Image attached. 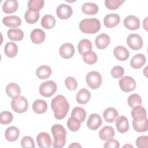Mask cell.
Returning a JSON list of instances; mask_svg holds the SVG:
<instances>
[{"mask_svg": "<svg viewBox=\"0 0 148 148\" xmlns=\"http://www.w3.org/2000/svg\"><path fill=\"white\" fill-rule=\"evenodd\" d=\"M51 107L54 117L57 120H61L66 116L70 106L64 96L58 95L51 100Z\"/></svg>", "mask_w": 148, "mask_h": 148, "instance_id": "obj_1", "label": "cell"}, {"mask_svg": "<svg viewBox=\"0 0 148 148\" xmlns=\"http://www.w3.org/2000/svg\"><path fill=\"white\" fill-rule=\"evenodd\" d=\"M51 132L54 138L53 146L54 148H62L66 143V131L61 124H56L51 127Z\"/></svg>", "mask_w": 148, "mask_h": 148, "instance_id": "obj_2", "label": "cell"}, {"mask_svg": "<svg viewBox=\"0 0 148 148\" xmlns=\"http://www.w3.org/2000/svg\"><path fill=\"white\" fill-rule=\"evenodd\" d=\"M79 28L84 34H95L101 28V23L96 18H84L80 22Z\"/></svg>", "mask_w": 148, "mask_h": 148, "instance_id": "obj_3", "label": "cell"}, {"mask_svg": "<svg viewBox=\"0 0 148 148\" xmlns=\"http://www.w3.org/2000/svg\"><path fill=\"white\" fill-rule=\"evenodd\" d=\"M12 109L16 113H22L25 112L28 107L27 99L23 96H17L11 101Z\"/></svg>", "mask_w": 148, "mask_h": 148, "instance_id": "obj_4", "label": "cell"}, {"mask_svg": "<svg viewBox=\"0 0 148 148\" xmlns=\"http://www.w3.org/2000/svg\"><path fill=\"white\" fill-rule=\"evenodd\" d=\"M57 86L53 80H47L43 82L39 86V93L44 97H50L56 92Z\"/></svg>", "mask_w": 148, "mask_h": 148, "instance_id": "obj_5", "label": "cell"}, {"mask_svg": "<svg viewBox=\"0 0 148 148\" xmlns=\"http://www.w3.org/2000/svg\"><path fill=\"white\" fill-rule=\"evenodd\" d=\"M86 80L87 85L92 89H97L102 83L101 75L97 71H91L87 74Z\"/></svg>", "mask_w": 148, "mask_h": 148, "instance_id": "obj_6", "label": "cell"}, {"mask_svg": "<svg viewBox=\"0 0 148 148\" xmlns=\"http://www.w3.org/2000/svg\"><path fill=\"white\" fill-rule=\"evenodd\" d=\"M119 86L122 91L128 92L133 91L136 88V82L134 78L129 76H125L119 81Z\"/></svg>", "mask_w": 148, "mask_h": 148, "instance_id": "obj_7", "label": "cell"}, {"mask_svg": "<svg viewBox=\"0 0 148 148\" xmlns=\"http://www.w3.org/2000/svg\"><path fill=\"white\" fill-rule=\"evenodd\" d=\"M127 43L132 50H138L142 47L143 40L139 34H131L127 38Z\"/></svg>", "mask_w": 148, "mask_h": 148, "instance_id": "obj_8", "label": "cell"}, {"mask_svg": "<svg viewBox=\"0 0 148 148\" xmlns=\"http://www.w3.org/2000/svg\"><path fill=\"white\" fill-rule=\"evenodd\" d=\"M72 8L69 5L62 3L57 8V15L61 20H66L72 16Z\"/></svg>", "mask_w": 148, "mask_h": 148, "instance_id": "obj_9", "label": "cell"}, {"mask_svg": "<svg viewBox=\"0 0 148 148\" xmlns=\"http://www.w3.org/2000/svg\"><path fill=\"white\" fill-rule=\"evenodd\" d=\"M36 140L38 146L41 148H49L52 144L50 136L48 133L45 132L39 133L36 136Z\"/></svg>", "mask_w": 148, "mask_h": 148, "instance_id": "obj_10", "label": "cell"}, {"mask_svg": "<svg viewBox=\"0 0 148 148\" xmlns=\"http://www.w3.org/2000/svg\"><path fill=\"white\" fill-rule=\"evenodd\" d=\"M75 47L71 43H65L59 49L60 55L65 59L72 58L75 54Z\"/></svg>", "mask_w": 148, "mask_h": 148, "instance_id": "obj_11", "label": "cell"}, {"mask_svg": "<svg viewBox=\"0 0 148 148\" xmlns=\"http://www.w3.org/2000/svg\"><path fill=\"white\" fill-rule=\"evenodd\" d=\"M123 23L127 29L132 31L136 30L140 27L139 19L134 15L127 16L124 18Z\"/></svg>", "mask_w": 148, "mask_h": 148, "instance_id": "obj_12", "label": "cell"}, {"mask_svg": "<svg viewBox=\"0 0 148 148\" xmlns=\"http://www.w3.org/2000/svg\"><path fill=\"white\" fill-rule=\"evenodd\" d=\"M102 124L101 116L97 113H92L89 116L87 121V126L91 130H97Z\"/></svg>", "mask_w": 148, "mask_h": 148, "instance_id": "obj_13", "label": "cell"}, {"mask_svg": "<svg viewBox=\"0 0 148 148\" xmlns=\"http://www.w3.org/2000/svg\"><path fill=\"white\" fill-rule=\"evenodd\" d=\"M120 21V17L116 13H110L103 18L104 25L108 28H112L117 25Z\"/></svg>", "mask_w": 148, "mask_h": 148, "instance_id": "obj_14", "label": "cell"}, {"mask_svg": "<svg viewBox=\"0 0 148 148\" xmlns=\"http://www.w3.org/2000/svg\"><path fill=\"white\" fill-rule=\"evenodd\" d=\"M113 54L116 58L120 61L127 60L130 56V53L127 48L123 46H117L113 50Z\"/></svg>", "mask_w": 148, "mask_h": 148, "instance_id": "obj_15", "label": "cell"}, {"mask_svg": "<svg viewBox=\"0 0 148 148\" xmlns=\"http://www.w3.org/2000/svg\"><path fill=\"white\" fill-rule=\"evenodd\" d=\"M110 40V37L108 34H101L96 37L95 44L98 49H104L109 46Z\"/></svg>", "mask_w": 148, "mask_h": 148, "instance_id": "obj_16", "label": "cell"}, {"mask_svg": "<svg viewBox=\"0 0 148 148\" xmlns=\"http://www.w3.org/2000/svg\"><path fill=\"white\" fill-rule=\"evenodd\" d=\"M116 127L117 131L123 134L127 132L129 130V123L128 119L124 116H120L116 120Z\"/></svg>", "mask_w": 148, "mask_h": 148, "instance_id": "obj_17", "label": "cell"}, {"mask_svg": "<svg viewBox=\"0 0 148 148\" xmlns=\"http://www.w3.org/2000/svg\"><path fill=\"white\" fill-rule=\"evenodd\" d=\"M45 37L46 35L45 32L39 28L33 29L30 34L31 40L35 44H40L43 43L45 39Z\"/></svg>", "mask_w": 148, "mask_h": 148, "instance_id": "obj_18", "label": "cell"}, {"mask_svg": "<svg viewBox=\"0 0 148 148\" xmlns=\"http://www.w3.org/2000/svg\"><path fill=\"white\" fill-rule=\"evenodd\" d=\"M2 23L6 27L16 28L21 24V20L18 16L12 15L3 17Z\"/></svg>", "mask_w": 148, "mask_h": 148, "instance_id": "obj_19", "label": "cell"}, {"mask_svg": "<svg viewBox=\"0 0 148 148\" xmlns=\"http://www.w3.org/2000/svg\"><path fill=\"white\" fill-rule=\"evenodd\" d=\"M146 59L144 54H136L131 60L130 65L134 69H139L142 67L145 62Z\"/></svg>", "mask_w": 148, "mask_h": 148, "instance_id": "obj_20", "label": "cell"}, {"mask_svg": "<svg viewBox=\"0 0 148 148\" xmlns=\"http://www.w3.org/2000/svg\"><path fill=\"white\" fill-rule=\"evenodd\" d=\"M119 113L117 110L112 107L106 108L103 113V117L105 121L108 123H113L118 117Z\"/></svg>", "mask_w": 148, "mask_h": 148, "instance_id": "obj_21", "label": "cell"}, {"mask_svg": "<svg viewBox=\"0 0 148 148\" xmlns=\"http://www.w3.org/2000/svg\"><path fill=\"white\" fill-rule=\"evenodd\" d=\"M131 116L134 120H140L145 119L146 117V110L145 108L141 105H138L132 108L131 111Z\"/></svg>", "mask_w": 148, "mask_h": 148, "instance_id": "obj_22", "label": "cell"}, {"mask_svg": "<svg viewBox=\"0 0 148 148\" xmlns=\"http://www.w3.org/2000/svg\"><path fill=\"white\" fill-rule=\"evenodd\" d=\"M20 135V131L18 128L14 126L8 127L5 132V139L9 142L16 141Z\"/></svg>", "mask_w": 148, "mask_h": 148, "instance_id": "obj_23", "label": "cell"}, {"mask_svg": "<svg viewBox=\"0 0 148 148\" xmlns=\"http://www.w3.org/2000/svg\"><path fill=\"white\" fill-rule=\"evenodd\" d=\"M18 6V2L16 0H6L2 5V10L4 13L9 14L15 12Z\"/></svg>", "mask_w": 148, "mask_h": 148, "instance_id": "obj_24", "label": "cell"}, {"mask_svg": "<svg viewBox=\"0 0 148 148\" xmlns=\"http://www.w3.org/2000/svg\"><path fill=\"white\" fill-rule=\"evenodd\" d=\"M7 95L11 98H14L19 96L21 92L20 86L16 83H10L6 86L5 89Z\"/></svg>", "mask_w": 148, "mask_h": 148, "instance_id": "obj_25", "label": "cell"}, {"mask_svg": "<svg viewBox=\"0 0 148 148\" xmlns=\"http://www.w3.org/2000/svg\"><path fill=\"white\" fill-rule=\"evenodd\" d=\"M32 109L36 113H44L47 110V103L43 99H36L32 104Z\"/></svg>", "mask_w": 148, "mask_h": 148, "instance_id": "obj_26", "label": "cell"}, {"mask_svg": "<svg viewBox=\"0 0 148 148\" xmlns=\"http://www.w3.org/2000/svg\"><path fill=\"white\" fill-rule=\"evenodd\" d=\"M90 97V92L86 88H82L77 92L76 99L79 103L86 104L89 101Z\"/></svg>", "mask_w": 148, "mask_h": 148, "instance_id": "obj_27", "label": "cell"}, {"mask_svg": "<svg viewBox=\"0 0 148 148\" xmlns=\"http://www.w3.org/2000/svg\"><path fill=\"white\" fill-rule=\"evenodd\" d=\"M114 136V131L112 127L106 125L99 132V138L102 140H106Z\"/></svg>", "mask_w": 148, "mask_h": 148, "instance_id": "obj_28", "label": "cell"}, {"mask_svg": "<svg viewBox=\"0 0 148 148\" xmlns=\"http://www.w3.org/2000/svg\"><path fill=\"white\" fill-rule=\"evenodd\" d=\"M98 5L92 2H86L82 5V11L86 14L94 15L98 12Z\"/></svg>", "mask_w": 148, "mask_h": 148, "instance_id": "obj_29", "label": "cell"}, {"mask_svg": "<svg viewBox=\"0 0 148 148\" xmlns=\"http://www.w3.org/2000/svg\"><path fill=\"white\" fill-rule=\"evenodd\" d=\"M132 126L134 130L138 132L147 131L148 129V120L146 118L140 120H132Z\"/></svg>", "mask_w": 148, "mask_h": 148, "instance_id": "obj_30", "label": "cell"}, {"mask_svg": "<svg viewBox=\"0 0 148 148\" xmlns=\"http://www.w3.org/2000/svg\"><path fill=\"white\" fill-rule=\"evenodd\" d=\"M51 74V69L48 65H41L36 70V75L40 79H46Z\"/></svg>", "mask_w": 148, "mask_h": 148, "instance_id": "obj_31", "label": "cell"}, {"mask_svg": "<svg viewBox=\"0 0 148 148\" xmlns=\"http://www.w3.org/2000/svg\"><path fill=\"white\" fill-rule=\"evenodd\" d=\"M56 23V18L50 14H46L42 17L40 24L45 29H51L53 28Z\"/></svg>", "mask_w": 148, "mask_h": 148, "instance_id": "obj_32", "label": "cell"}, {"mask_svg": "<svg viewBox=\"0 0 148 148\" xmlns=\"http://www.w3.org/2000/svg\"><path fill=\"white\" fill-rule=\"evenodd\" d=\"M4 52L7 57L9 58L14 57L18 53V47L14 42H8L5 46Z\"/></svg>", "mask_w": 148, "mask_h": 148, "instance_id": "obj_33", "label": "cell"}, {"mask_svg": "<svg viewBox=\"0 0 148 148\" xmlns=\"http://www.w3.org/2000/svg\"><path fill=\"white\" fill-rule=\"evenodd\" d=\"M8 37L12 40L20 41L24 37L23 31L18 28H11L7 32Z\"/></svg>", "mask_w": 148, "mask_h": 148, "instance_id": "obj_34", "label": "cell"}, {"mask_svg": "<svg viewBox=\"0 0 148 148\" xmlns=\"http://www.w3.org/2000/svg\"><path fill=\"white\" fill-rule=\"evenodd\" d=\"M82 58L86 64L92 65L97 61L98 57L97 54L91 50L84 53L82 54Z\"/></svg>", "mask_w": 148, "mask_h": 148, "instance_id": "obj_35", "label": "cell"}, {"mask_svg": "<svg viewBox=\"0 0 148 148\" xmlns=\"http://www.w3.org/2000/svg\"><path fill=\"white\" fill-rule=\"evenodd\" d=\"M45 1L43 0H29L28 2L27 6L28 10L38 12L44 6Z\"/></svg>", "mask_w": 148, "mask_h": 148, "instance_id": "obj_36", "label": "cell"}, {"mask_svg": "<svg viewBox=\"0 0 148 148\" xmlns=\"http://www.w3.org/2000/svg\"><path fill=\"white\" fill-rule=\"evenodd\" d=\"M92 48L91 42L87 39H82L78 43L77 49L80 54H83L87 51L91 50Z\"/></svg>", "mask_w": 148, "mask_h": 148, "instance_id": "obj_37", "label": "cell"}, {"mask_svg": "<svg viewBox=\"0 0 148 148\" xmlns=\"http://www.w3.org/2000/svg\"><path fill=\"white\" fill-rule=\"evenodd\" d=\"M71 116L76 117L80 121V123H82L86 119V112L84 109L81 107H75L72 110Z\"/></svg>", "mask_w": 148, "mask_h": 148, "instance_id": "obj_38", "label": "cell"}, {"mask_svg": "<svg viewBox=\"0 0 148 148\" xmlns=\"http://www.w3.org/2000/svg\"><path fill=\"white\" fill-rule=\"evenodd\" d=\"M39 12H35L27 10L24 14V18L26 22L28 24H32L35 23L39 18Z\"/></svg>", "mask_w": 148, "mask_h": 148, "instance_id": "obj_39", "label": "cell"}, {"mask_svg": "<svg viewBox=\"0 0 148 148\" xmlns=\"http://www.w3.org/2000/svg\"><path fill=\"white\" fill-rule=\"evenodd\" d=\"M80 126V121L76 117L71 116V117L68 119L67 121V127L70 131L76 132L79 130Z\"/></svg>", "mask_w": 148, "mask_h": 148, "instance_id": "obj_40", "label": "cell"}, {"mask_svg": "<svg viewBox=\"0 0 148 148\" xmlns=\"http://www.w3.org/2000/svg\"><path fill=\"white\" fill-rule=\"evenodd\" d=\"M128 105L131 108L142 104V98L138 94H132L130 95L127 99Z\"/></svg>", "mask_w": 148, "mask_h": 148, "instance_id": "obj_41", "label": "cell"}, {"mask_svg": "<svg viewBox=\"0 0 148 148\" xmlns=\"http://www.w3.org/2000/svg\"><path fill=\"white\" fill-rule=\"evenodd\" d=\"M13 116L9 111H3L0 113V123L2 124H8L12 121Z\"/></svg>", "mask_w": 148, "mask_h": 148, "instance_id": "obj_42", "label": "cell"}, {"mask_svg": "<svg viewBox=\"0 0 148 148\" xmlns=\"http://www.w3.org/2000/svg\"><path fill=\"white\" fill-rule=\"evenodd\" d=\"M124 1L121 0H105V6L109 10H115L121 5Z\"/></svg>", "mask_w": 148, "mask_h": 148, "instance_id": "obj_43", "label": "cell"}, {"mask_svg": "<svg viewBox=\"0 0 148 148\" xmlns=\"http://www.w3.org/2000/svg\"><path fill=\"white\" fill-rule=\"evenodd\" d=\"M65 84L66 88L71 91H74L77 88V80L73 77L68 76L65 80Z\"/></svg>", "mask_w": 148, "mask_h": 148, "instance_id": "obj_44", "label": "cell"}, {"mask_svg": "<svg viewBox=\"0 0 148 148\" xmlns=\"http://www.w3.org/2000/svg\"><path fill=\"white\" fill-rule=\"evenodd\" d=\"M110 73L113 77L118 79L123 76L124 73V69L122 66L116 65L112 68Z\"/></svg>", "mask_w": 148, "mask_h": 148, "instance_id": "obj_45", "label": "cell"}, {"mask_svg": "<svg viewBox=\"0 0 148 148\" xmlns=\"http://www.w3.org/2000/svg\"><path fill=\"white\" fill-rule=\"evenodd\" d=\"M21 145L23 147H31L34 148L35 147L34 141L32 137L29 136H24L21 140Z\"/></svg>", "mask_w": 148, "mask_h": 148, "instance_id": "obj_46", "label": "cell"}, {"mask_svg": "<svg viewBox=\"0 0 148 148\" xmlns=\"http://www.w3.org/2000/svg\"><path fill=\"white\" fill-rule=\"evenodd\" d=\"M135 143L136 146L139 148L148 147V136L143 135L138 137L136 139Z\"/></svg>", "mask_w": 148, "mask_h": 148, "instance_id": "obj_47", "label": "cell"}, {"mask_svg": "<svg viewBox=\"0 0 148 148\" xmlns=\"http://www.w3.org/2000/svg\"><path fill=\"white\" fill-rule=\"evenodd\" d=\"M120 145L119 142L117 140L113 139V138H111L108 140H106V142L104 143L103 147L105 148H118L119 147Z\"/></svg>", "mask_w": 148, "mask_h": 148, "instance_id": "obj_48", "label": "cell"}, {"mask_svg": "<svg viewBox=\"0 0 148 148\" xmlns=\"http://www.w3.org/2000/svg\"><path fill=\"white\" fill-rule=\"evenodd\" d=\"M68 147H82V146L78 143H71V145H69Z\"/></svg>", "mask_w": 148, "mask_h": 148, "instance_id": "obj_49", "label": "cell"}, {"mask_svg": "<svg viewBox=\"0 0 148 148\" xmlns=\"http://www.w3.org/2000/svg\"><path fill=\"white\" fill-rule=\"evenodd\" d=\"M132 147V146L130 145H124V146H123V147Z\"/></svg>", "mask_w": 148, "mask_h": 148, "instance_id": "obj_50", "label": "cell"}]
</instances>
